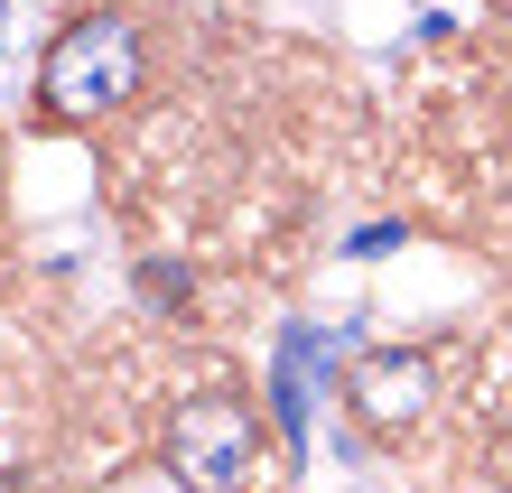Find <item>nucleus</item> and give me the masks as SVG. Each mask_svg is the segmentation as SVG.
<instances>
[{
    "label": "nucleus",
    "instance_id": "obj_1",
    "mask_svg": "<svg viewBox=\"0 0 512 493\" xmlns=\"http://www.w3.org/2000/svg\"><path fill=\"white\" fill-rule=\"evenodd\" d=\"M131 94H140V28H131V19H112V10L75 19L66 38L47 47V66H38V103H47L56 121L122 112Z\"/></svg>",
    "mask_w": 512,
    "mask_h": 493
},
{
    "label": "nucleus",
    "instance_id": "obj_3",
    "mask_svg": "<svg viewBox=\"0 0 512 493\" xmlns=\"http://www.w3.org/2000/svg\"><path fill=\"white\" fill-rule=\"evenodd\" d=\"M429 391H438L429 354H364L354 363V410H364L373 428H410L419 410H429Z\"/></svg>",
    "mask_w": 512,
    "mask_h": 493
},
{
    "label": "nucleus",
    "instance_id": "obj_2",
    "mask_svg": "<svg viewBox=\"0 0 512 493\" xmlns=\"http://www.w3.org/2000/svg\"><path fill=\"white\" fill-rule=\"evenodd\" d=\"M252 447H261V428H252L243 400H224V391L177 400V419H168V475L187 493H233L243 466H252Z\"/></svg>",
    "mask_w": 512,
    "mask_h": 493
}]
</instances>
